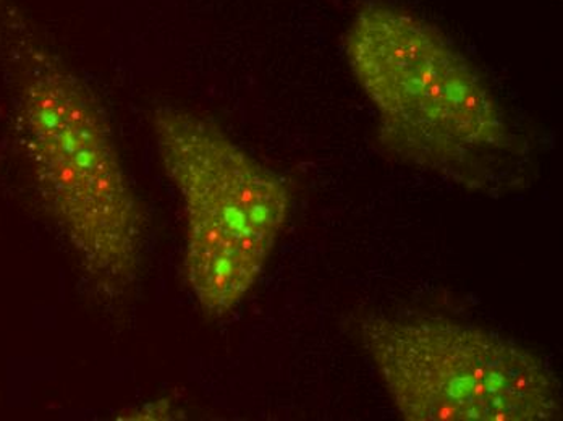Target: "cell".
Listing matches in <instances>:
<instances>
[{
    "instance_id": "obj_1",
    "label": "cell",
    "mask_w": 563,
    "mask_h": 421,
    "mask_svg": "<svg viewBox=\"0 0 563 421\" xmlns=\"http://www.w3.org/2000/svg\"><path fill=\"white\" fill-rule=\"evenodd\" d=\"M345 53L376 108L377 139L389 156L487 193L518 181L520 140L475 65L438 26L366 3Z\"/></svg>"
},
{
    "instance_id": "obj_2",
    "label": "cell",
    "mask_w": 563,
    "mask_h": 421,
    "mask_svg": "<svg viewBox=\"0 0 563 421\" xmlns=\"http://www.w3.org/2000/svg\"><path fill=\"white\" fill-rule=\"evenodd\" d=\"M0 36L16 70L20 143L41 198L96 286L122 296L139 273L144 219L104 114L13 0H0Z\"/></svg>"
},
{
    "instance_id": "obj_3",
    "label": "cell",
    "mask_w": 563,
    "mask_h": 421,
    "mask_svg": "<svg viewBox=\"0 0 563 421\" xmlns=\"http://www.w3.org/2000/svg\"><path fill=\"white\" fill-rule=\"evenodd\" d=\"M164 170L187 214V279L212 317L232 311L264 272L290 191L214 123L175 108L151 115Z\"/></svg>"
},
{
    "instance_id": "obj_4",
    "label": "cell",
    "mask_w": 563,
    "mask_h": 421,
    "mask_svg": "<svg viewBox=\"0 0 563 421\" xmlns=\"http://www.w3.org/2000/svg\"><path fill=\"white\" fill-rule=\"evenodd\" d=\"M363 345L408 421H554L562 385L541 357L444 318L369 317Z\"/></svg>"
}]
</instances>
